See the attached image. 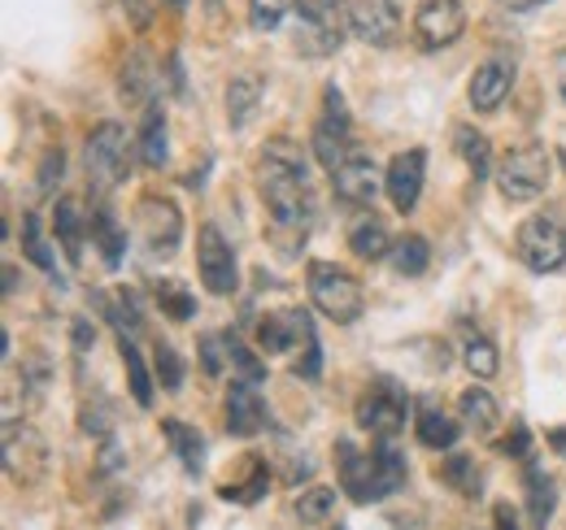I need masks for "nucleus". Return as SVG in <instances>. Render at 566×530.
I'll list each match as a JSON object with an SVG mask.
<instances>
[{"mask_svg": "<svg viewBox=\"0 0 566 530\" xmlns=\"http://www.w3.org/2000/svg\"><path fill=\"white\" fill-rule=\"evenodd\" d=\"M349 26H354L357 40H366L370 49H388V44H397L401 13H397L392 0H354L349 4Z\"/></svg>", "mask_w": 566, "mask_h": 530, "instance_id": "f8f14e48", "label": "nucleus"}, {"mask_svg": "<svg viewBox=\"0 0 566 530\" xmlns=\"http://www.w3.org/2000/svg\"><path fill=\"white\" fill-rule=\"evenodd\" d=\"M258 183L271 209L275 231H292L305 240L310 222H314V192H310V161L292 139H271L258 166Z\"/></svg>", "mask_w": 566, "mask_h": 530, "instance_id": "f257e3e1", "label": "nucleus"}, {"mask_svg": "<svg viewBox=\"0 0 566 530\" xmlns=\"http://www.w3.org/2000/svg\"><path fill=\"white\" fill-rule=\"evenodd\" d=\"M440 478L458 491V496H467V500H475L484 487V474H480V465H475V457L471 453H449L444 462H440Z\"/></svg>", "mask_w": 566, "mask_h": 530, "instance_id": "393cba45", "label": "nucleus"}, {"mask_svg": "<svg viewBox=\"0 0 566 530\" xmlns=\"http://www.w3.org/2000/svg\"><path fill=\"white\" fill-rule=\"evenodd\" d=\"M136 226H140V240L148 244V253H157V257H170L184 240V213L161 197H144L136 204Z\"/></svg>", "mask_w": 566, "mask_h": 530, "instance_id": "9d476101", "label": "nucleus"}, {"mask_svg": "<svg viewBox=\"0 0 566 530\" xmlns=\"http://www.w3.org/2000/svg\"><path fill=\"white\" fill-rule=\"evenodd\" d=\"M415 31L427 49H444L467 31V9L458 0H423L415 13Z\"/></svg>", "mask_w": 566, "mask_h": 530, "instance_id": "4468645a", "label": "nucleus"}, {"mask_svg": "<svg viewBox=\"0 0 566 530\" xmlns=\"http://www.w3.org/2000/svg\"><path fill=\"white\" fill-rule=\"evenodd\" d=\"M292 4H296V0H253V4H249V22H253V31H275Z\"/></svg>", "mask_w": 566, "mask_h": 530, "instance_id": "ea45409f", "label": "nucleus"}, {"mask_svg": "<svg viewBox=\"0 0 566 530\" xmlns=\"http://www.w3.org/2000/svg\"><path fill=\"white\" fill-rule=\"evenodd\" d=\"M161 435L170 439L175 457H179V465H184L188 474H201V469H206V439H201L197 426H188V422H179V417H166V422H161Z\"/></svg>", "mask_w": 566, "mask_h": 530, "instance_id": "aec40b11", "label": "nucleus"}, {"mask_svg": "<svg viewBox=\"0 0 566 530\" xmlns=\"http://www.w3.org/2000/svg\"><path fill=\"white\" fill-rule=\"evenodd\" d=\"M266 491H271V469H266L262 462H253V465H249V478H244V483H227V487H222V500L258 505Z\"/></svg>", "mask_w": 566, "mask_h": 530, "instance_id": "c9c22d12", "label": "nucleus"}, {"mask_svg": "<svg viewBox=\"0 0 566 530\" xmlns=\"http://www.w3.org/2000/svg\"><path fill=\"white\" fill-rule=\"evenodd\" d=\"M123 9H127V18H132L136 31H144L153 22V0H123Z\"/></svg>", "mask_w": 566, "mask_h": 530, "instance_id": "c03bdc74", "label": "nucleus"}, {"mask_svg": "<svg viewBox=\"0 0 566 530\" xmlns=\"http://www.w3.org/2000/svg\"><path fill=\"white\" fill-rule=\"evenodd\" d=\"M157 383L166 392H179L184 388V357L170 343H157Z\"/></svg>", "mask_w": 566, "mask_h": 530, "instance_id": "58836bf2", "label": "nucleus"}, {"mask_svg": "<svg viewBox=\"0 0 566 530\" xmlns=\"http://www.w3.org/2000/svg\"><path fill=\"white\" fill-rule=\"evenodd\" d=\"M549 174H554V157L541 148V144H518L501 157L496 166V188L505 200H536L549 188Z\"/></svg>", "mask_w": 566, "mask_h": 530, "instance_id": "39448f33", "label": "nucleus"}, {"mask_svg": "<svg viewBox=\"0 0 566 530\" xmlns=\"http://www.w3.org/2000/svg\"><path fill=\"white\" fill-rule=\"evenodd\" d=\"M153 83H157V74H153L148 53H132V62H127V70H123V83H118L123 100H127V105H148Z\"/></svg>", "mask_w": 566, "mask_h": 530, "instance_id": "c85d7f7f", "label": "nucleus"}, {"mask_svg": "<svg viewBox=\"0 0 566 530\" xmlns=\"http://www.w3.org/2000/svg\"><path fill=\"white\" fill-rule=\"evenodd\" d=\"M310 314H301V309H287V314H266L262 322H258V348L262 352H287V348H296L305 335H310Z\"/></svg>", "mask_w": 566, "mask_h": 530, "instance_id": "a211bd4d", "label": "nucleus"}, {"mask_svg": "<svg viewBox=\"0 0 566 530\" xmlns=\"http://www.w3.org/2000/svg\"><path fill=\"white\" fill-rule=\"evenodd\" d=\"M554 505H558L554 478L541 465H527V518H532V527H545L554 518Z\"/></svg>", "mask_w": 566, "mask_h": 530, "instance_id": "b1692460", "label": "nucleus"}, {"mask_svg": "<svg viewBox=\"0 0 566 530\" xmlns=\"http://www.w3.org/2000/svg\"><path fill=\"white\" fill-rule=\"evenodd\" d=\"M222 361H231L227 357V335H201V365H206V374H222Z\"/></svg>", "mask_w": 566, "mask_h": 530, "instance_id": "a19ab883", "label": "nucleus"}, {"mask_svg": "<svg viewBox=\"0 0 566 530\" xmlns=\"http://www.w3.org/2000/svg\"><path fill=\"white\" fill-rule=\"evenodd\" d=\"M423 179H427L423 148H406V152H397L392 166H388V174H384L388 200H392L401 213H410V209L419 204V197H423Z\"/></svg>", "mask_w": 566, "mask_h": 530, "instance_id": "ddd939ff", "label": "nucleus"}, {"mask_svg": "<svg viewBox=\"0 0 566 530\" xmlns=\"http://www.w3.org/2000/svg\"><path fill=\"white\" fill-rule=\"evenodd\" d=\"M118 352H123V365H127V383H132V396L140 409L153 404V379H148V370H144V357L140 348L127 339V335H118Z\"/></svg>", "mask_w": 566, "mask_h": 530, "instance_id": "473e14b6", "label": "nucleus"}, {"mask_svg": "<svg viewBox=\"0 0 566 530\" xmlns=\"http://www.w3.org/2000/svg\"><path fill=\"white\" fill-rule=\"evenodd\" d=\"M332 188L345 204H375L379 188H384V174L375 170L370 157H349L340 170H332Z\"/></svg>", "mask_w": 566, "mask_h": 530, "instance_id": "2eb2a0df", "label": "nucleus"}, {"mask_svg": "<svg viewBox=\"0 0 566 530\" xmlns=\"http://www.w3.org/2000/svg\"><path fill=\"white\" fill-rule=\"evenodd\" d=\"M554 78H558V92H563V100H566V49L554 57Z\"/></svg>", "mask_w": 566, "mask_h": 530, "instance_id": "de8ad7c7", "label": "nucleus"}, {"mask_svg": "<svg viewBox=\"0 0 566 530\" xmlns=\"http://www.w3.org/2000/svg\"><path fill=\"white\" fill-rule=\"evenodd\" d=\"M92 244L101 248V257H105L109 269H118V265H123L127 235H123V226H118V218H114V209H109V204H96V213H92Z\"/></svg>", "mask_w": 566, "mask_h": 530, "instance_id": "4be33fe9", "label": "nucleus"}, {"mask_svg": "<svg viewBox=\"0 0 566 530\" xmlns=\"http://www.w3.org/2000/svg\"><path fill=\"white\" fill-rule=\"evenodd\" d=\"M53 226H57V240H62V248H66L71 265H78L83 262V213H78L74 200H57V209H53Z\"/></svg>", "mask_w": 566, "mask_h": 530, "instance_id": "bb28decb", "label": "nucleus"}, {"mask_svg": "<svg viewBox=\"0 0 566 530\" xmlns=\"http://www.w3.org/2000/svg\"><path fill=\"white\" fill-rule=\"evenodd\" d=\"M166 157H170V144H166V114H161V105H153V109L144 114V127H140V161L148 170H161Z\"/></svg>", "mask_w": 566, "mask_h": 530, "instance_id": "a878e982", "label": "nucleus"}, {"mask_svg": "<svg viewBox=\"0 0 566 530\" xmlns=\"http://www.w3.org/2000/svg\"><path fill=\"white\" fill-rule=\"evenodd\" d=\"M415 435H419L423 448L449 453V448L458 444V435H462V422L449 417L444 404H436V400L427 396V400H419V413H415Z\"/></svg>", "mask_w": 566, "mask_h": 530, "instance_id": "f3484780", "label": "nucleus"}, {"mask_svg": "<svg viewBox=\"0 0 566 530\" xmlns=\"http://www.w3.org/2000/svg\"><path fill=\"white\" fill-rule=\"evenodd\" d=\"M514 253H518V262L527 265V269H536V274H554V269H563L566 265L563 226H558L554 218H545V213L527 218V222L518 226V235H514Z\"/></svg>", "mask_w": 566, "mask_h": 530, "instance_id": "1a4fd4ad", "label": "nucleus"}, {"mask_svg": "<svg viewBox=\"0 0 566 530\" xmlns=\"http://www.w3.org/2000/svg\"><path fill=\"white\" fill-rule=\"evenodd\" d=\"M305 274H310V278H305L310 300H314V309H318L323 318H332V322H340V327H349V322L361 318L366 296H361V283H357L349 269H340V265H332V262H310Z\"/></svg>", "mask_w": 566, "mask_h": 530, "instance_id": "7ed1b4c3", "label": "nucleus"}, {"mask_svg": "<svg viewBox=\"0 0 566 530\" xmlns=\"http://www.w3.org/2000/svg\"><path fill=\"white\" fill-rule=\"evenodd\" d=\"M323 118L314 127V157L323 170H340L349 157H354V123H349V109H345V96L336 87L323 92Z\"/></svg>", "mask_w": 566, "mask_h": 530, "instance_id": "6e6552de", "label": "nucleus"}, {"mask_svg": "<svg viewBox=\"0 0 566 530\" xmlns=\"http://www.w3.org/2000/svg\"><path fill=\"white\" fill-rule=\"evenodd\" d=\"M22 253L31 257V265H40L44 274H53V269H57L53 253H49V244H44V235H40V218H35V213H27V218H22Z\"/></svg>", "mask_w": 566, "mask_h": 530, "instance_id": "4c0bfd02", "label": "nucleus"}, {"mask_svg": "<svg viewBox=\"0 0 566 530\" xmlns=\"http://www.w3.org/2000/svg\"><path fill=\"white\" fill-rule=\"evenodd\" d=\"M458 409H462V417H467V426H471L475 435H493L501 409H496V400L489 396L484 388H467L462 400H458Z\"/></svg>", "mask_w": 566, "mask_h": 530, "instance_id": "cd10ccee", "label": "nucleus"}, {"mask_svg": "<svg viewBox=\"0 0 566 530\" xmlns=\"http://www.w3.org/2000/svg\"><path fill=\"white\" fill-rule=\"evenodd\" d=\"M349 4L345 0H296V53L332 57L345 44Z\"/></svg>", "mask_w": 566, "mask_h": 530, "instance_id": "20e7f679", "label": "nucleus"}, {"mask_svg": "<svg viewBox=\"0 0 566 530\" xmlns=\"http://www.w3.org/2000/svg\"><path fill=\"white\" fill-rule=\"evenodd\" d=\"M510 87H514V70L505 66V62H489V66L475 70V78H471V105L480 114H493L496 105L510 96Z\"/></svg>", "mask_w": 566, "mask_h": 530, "instance_id": "6ab92c4d", "label": "nucleus"}, {"mask_svg": "<svg viewBox=\"0 0 566 530\" xmlns=\"http://www.w3.org/2000/svg\"><path fill=\"white\" fill-rule=\"evenodd\" d=\"M153 296H157V305H161V314L170 322H188L197 314V300H192V292L179 278H157L153 283Z\"/></svg>", "mask_w": 566, "mask_h": 530, "instance_id": "2f4dec72", "label": "nucleus"}, {"mask_svg": "<svg viewBox=\"0 0 566 530\" xmlns=\"http://www.w3.org/2000/svg\"><path fill=\"white\" fill-rule=\"evenodd\" d=\"M258 105H262V78L258 74L231 78V87H227V123L231 127H244L258 114Z\"/></svg>", "mask_w": 566, "mask_h": 530, "instance_id": "5701e85b", "label": "nucleus"}, {"mask_svg": "<svg viewBox=\"0 0 566 530\" xmlns=\"http://www.w3.org/2000/svg\"><path fill=\"white\" fill-rule=\"evenodd\" d=\"M336 474H340V487L349 491V500L375 505V500H388L392 491H401L410 469H406V457L392 448V439H379V448H370V453L340 439L336 444Z\"/></svg>", "mask_w": 566, "mask_h": 530, "instance_id": "f03ea898", "label": "nucleus"}, {"mask_svg": "<svg viewBox=\"0 0 566 530\" xmlns=\"http://www.w3.org/2000/svg\"><path fill=\"white\" fill-rule=\"evenodd\" d=\"M462 361H467V370H471L475 379H493L496 370H501L496 343L489 339V335H467V343H462Z\"/></svg>", "mask_w": 566, "mask_h": 530, "instance_id": "72a5a7b5", "label": "nucleus"}, {"mask_svg": "<svg viewBox=\"0 0 566 530\" xmlns=\"http://www.w3.org/2000/svg\"><path fill=\"white\" fill-rule=\"evenodd\" d=\"M453 144H458L462 161L471 166L475 183H484V179L493 174V148H489V139H484L480 131H471V127H458V131H453Z\"/></svg>", "mask_w": 566, "mask_h": 530, "instance_id": "c756f323", "label": "nucleus"}, {"mask_svg": "<svg viewBox=\"0 0 566 530\" xmlns=\"http://www.w3.org/2000/svg\"><path fill=\"white\" fill-rule=\"evenodd\" d=\"M83 161H87V183H92L101 197H105V192H114L118 183H127V170H132L127 131H123L118 123H101L96 131L87 135Z\"/></svg>", "mask_w": 566, "mask_h": 530, "instance_id": "423d86ee", "label": "nucleus"}, {"mask_svg": "<svg viewBox=\"0 0 566 530\" xmlns=\"http://www.w3.org/2000/svg\"><path fill=\"white\" fill-rule=\"evenodd\" d=\"M349 248H354L361 262H379L392 253V240H388V226L375 218V213H357L354 226H349Z\"/></svg>", "mask_w": 566, "mask_h": 530, "instance_id": "412c9836", "label": "nucleus"}, {"mask_svg": "<svg viewBox=\"0 0 566 530\" xmlns=\"http://www.w3.org/2000/svg\"><path fill=\"white\" fill-rule=\"evenodd\" d=\"M493 518H496V530H523V527H518V513H514L510 505H496Z\"/></svg>", "mask_w": 566, "mask_h": 530, "instance_id": "a18cd8bd", "label": "nucleus"}, {"mask_svg": "<svg viewBox=\"0 0 566 530\" xmlns=\"http://www.w3.org/2000/svg\"><path fill=\"white\" fill-rule=\"evenodd\" d=\"M197 269H201V283H206V292L213 296H231L235 292V253H231V244L222 240V231L218 226H201V235H197Z\"/></svg>", "mask_w": 566, "mask_h": 530, "instance_id": "9b49d317", "label": "nucleus"}, {"mask_svg": "<svg viewBox=\"0 0 566 530\" xmlns=\"http://www.w3.org/2000/svg\"><path fill=\"white\" fill-rule=\"evenodd\" d=\"M545 439H549V448H554L558 457H566V426H554V431H549Z\"/></svg>", "mask_w": 566, "mask_h": 530, "instance_id": "49530a36", "label": "nucleus"}, {"mask_svg": "<svg viewBox=\"0 0 566 530\" xmlns=\"http://www.w3.org/2000/svg\"><path fill=\"white\" fill-rule=\"evenodd\" d=\"M392 269L401 274V278H419L427 265H431V244H427L423 235H406V240H392Z\"/></svg>", "mask_w": 566, "mask_h": 530, "instance_id": "7c9ffc66", "label": "nucleus"}, {"mask_svg": "<svg viewBox=\"0 0 566 530\" xmlns=\"http://www.w3.org/2000/svg\"><path fill=\"white\" fill-rule=\"evenodd\" d=\"M166 4H170V9H184V4H188V0H166Z\"/></svg>", "mask_w": 566, "mask_h": 530, "instance_id": "3c124183", "label": "nucleus"}, {"mask_svg": "<svg viewBox=\"0 0 566 530\" xmlns=\"http://www.w3.org/2000/svg\"><path fill=\"white\" fill-rule=\"evenodd\" d=\"M496 4H505V9H536V4H549V0H496Z\"/></svg>", "mask_w": 566, "mask_h": 530, "instance_id": "8fccbe9b", "label": "nucleus"}, {"mask_svg": "<svg viewBox=\"0 0 566 530\" xmlns=\"http://www.w3.org/2000/svg\"><path fill=\"white\" fill-rule=\"evenodd\" d=\"M336 530H340V527H336Z\"/></svg>", "mask_w": 566, "mask_h": 530, "instance_id": "603ef678", "label": "nucleus"}, {"mask_svg": "<svg viewBox=\"0 0 566 530\" xmlns=\"http://www.w3.org/2000/svg\"><path fill=\"white\" fill-rule=\"evenodd\" d=\"M501 453H505V457H527V453H532V435H527L523 422H514V431L501 439Z\"/></svg>", "mask_w": 566, "mask_h": 530, "instance_id": "37998d69", "label": "nucleus"}, {"mask_svg": "<svg viewBox=\"0 0 566 530\" xmlns=\"http://www.w3.org/2000/svg\"><path fill=\"white\" fill-rule=\"evenodd\" d=\"M62 170H66L62 148H49V152H44V166H40V192H44V197H49V192L62 183Z\"/></svg>", "mask_w": 566, "mask_h": 530, "instance_id": "79ce46f5", "label": "nucleus"}, {"mask_svg": "<svg viewBox=\"0 0 566 530\" xmlns=\"http://www.w3.org/2000/svg\"><path fill=\"white\" fill-rule=\"evenodd\" d=\"M74 343H78V352H87V348H92V331H87V322H78V327H74Z\"/></svg>", "mask_w": 566, "mask_h": 530, "instance_id": "09e8293b", "label": "nucleus"}, {"mask_svg": "<svg viewBox=\"0 0 566 530\" xmlns=\"http://www.w3.org/2000/svg\"><path fill=\"white\" fill-rule=\"evenodd\" d=\"M332 509H336V487H305V491L296 496V518L310 522V527L327 522Z\"/></svg>", "mask_w": 566, "mask_h": 530, "instance_id": "f704fd0d", "label": "nucleus"}, {"mask_svg": "<svg viewBox=\"0 0 566 530\" xmlns=\"http://www.w3.org/2000/svg\"><path fill=\"white\" fill-rule=\"evenodd\" d=\"M266 426V404L258 396V383H231L227 392V431L235 439H253L258 431Z\"/></svg>", "mask_w": 566, "mask_h": 530, "instance_id": "dca6fc26", "label": "nucleus"}, {"mask_svg": "<svg viewBox=\"0 0 566 530\" xmlns=\"http://www.w3.org/2000/svg\"><path fill=\"white\" fill-rule=\"evenodd\" d=\"M410 417V392L397 379H370L366 396L357 400V426L370 431L375 439H397Z\"/></svg>", "mask_w": 566, "mask_h": 530, "instance_id": "0eeeda50", "label": "nucleus"}, {"mask_svg": "<svg viewBox=\"0 0 566 530\" xmlns=\"http://www.w3.org/2000/svg\"><path fill=\"white\" fill-rule=\"evenodd\" d=\"M227 357H231V365L240 370L244 383H266V361H262L240 335H231V331H227Z\"/></svg>", "mask_w": 566, "mask_h": 530, "instance_id": "e433bc0d", "label": "nucleus"}]
</instances>
